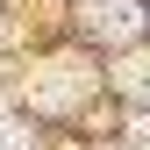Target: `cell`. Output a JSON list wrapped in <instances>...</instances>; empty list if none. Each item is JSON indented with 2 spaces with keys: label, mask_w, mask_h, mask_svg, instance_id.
Here are the masks:
<instances>
[{
  "label": "cell",
  "mask_w": 150,
  "mask_h": 150,
  "mask_svg": "<svg viewBox=\"0 0 150 150\" xmlns=\"http://www.w3.org/2000/svg\"><path fill=\"white\" fill-rule=\"evenodd\" d=\"M86 29L100 36V43H136L143 0H86Z\"/></svg>",
  "instance_id": "1"
},
{
  "label": "cell",
  "mask_w": 150,
  "mask_h": 150,
  "mask_svg": "<svg viewBox=\"0 0 150 150\" xmlns=\"http://www.w3.org/2000/svg\"><path fill=\"white\" fill-rule=\"evenodd\" d=\"M122 86L136 93V100H150V64H143V57H129V64H122Z\"/></svg>",
  "instance_id": "2"
},
{
  "label": "cell",
  "mask_w": 150,
  "mask_h": 150,
  "mask_svg": "<svg viewBox=\"0 0 150 150\" xmlns=\"http://www.w3.org/2000/svg\"><path fill=\"white\" fill-rule=\"evenodd\" d=\"M0 150H22V129H14L7 115H0Z\"/></svg>",
  "instance_id": "3"
}]
</instances>
